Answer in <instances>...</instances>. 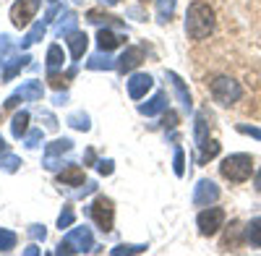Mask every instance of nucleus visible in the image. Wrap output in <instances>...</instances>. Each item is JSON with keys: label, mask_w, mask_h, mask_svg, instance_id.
Listing matches in <instances>:
<instances>
[{"label": "nucleus", "mask_w": 261, "mask_h": 256, "mask_svg": "<svg viewBox=\"0 0 261 256\" xmlns=\"http://www.w3.org/2000/svg\"><path fill=\"white\" fill-rule=\"evenodd\" d=\"M209 92H212L214 102H220L222 108H230V105H235L238 99L243 97V87H241L235 79H230V76H217V79H212Z\"/></svg>", "instance_id": "3"}, {"label": "nucleus", "mask_w": 261, "mask_h": 256, "mask_svg": "<svg viewBox=\"0 0 261 256\" xmlns=\"http://www.w3.org/2000/svg\"><path fill=\"white\" fill-rule=\"evenodd\" d=\"M58 181H60V186H84L86 173H84V167H79V165H68L65 170H60Z\"/></svg>", "instance_id": "18"}, {"label": "nucleus", "mask_w": 261, "mask_h": 256, "mask_svg": "<svg viewBox=\"0 0 261 256\" xmlns=\"http://www.w3.org/2000/svg\"><path fill=\"white\" fill-rule=\"evenodd\" d=\"M21 167V157L16 155H0V170H6V173H16Z\"/></svg>", "instance_id": "34"}, {"label": "nucleus", "mask_w": 261, "mask_h": 256, "mask_svg": "<svg viewBox=\"0 0 261 256\" xmlns=\"http://www.w3.org/2000/svg\"><path fill=\"white\" fill-rule=\"evenodd\" d=\"M97 170H99V175H113L115 162H113V160H99V162H97Z\"/></svg>", "instance_id": "37"}, {"label": "nucleus", "mask_w": 261, "mask_h": 256, "mask_svg": "<svg viewBox=\"0 0 261 256\" xmlns=\"http://www.w3.org/2000/svg\"><path fill=\"white\" fill-rule=\"evenodd\" d=\"M76 24H79V16L73 11H65L58 21V27H55V34L63 39V37H68L71 32H76Z\"/></svg>", "instance_id": "20"}, {"label": "nucleus", "mask_w": 261, "mask_h": 256, "mask_svg": "<svg viewBox=\"0 0 261 256\" xmlns=\"http://www.w3.org/2000/svg\"><path fill=\"white\" fill-rule=\"evenodd\" d=\"M238 131L246 134V136H253V139H258V141H261V128H256V125H246V123H241V125H238Z\"/></svg>", "instance_id": "38"}, {"label": "nucleus", "mask_w": 261, "mask_h": 256, "mask_svg": "<svg viewBox=\"0 0 261 256\" xmlns=\"http://www.w3.org/2000/svg\"><path fill=\"white\" fill-rule=\"evenodd\" d=\"M42 118H45V123H47V128H58V120L50 115V113H42Z\"/></svg>", "instance_id": "42"}, {"label": "nucleus", "mask_w": 261, "mask_h": 256, "mask_svg": "<svg viewBox=\"0 0 261 256\" xmlns=\"http://www.w3.org/2000/svg\"><path fill=\"white\" fill-rule=\"evenodd\" d=\"M24 253H27V256H37V253H39V248H37V246H29Z\"/></svg>", "instance_id": "45"}, {"label": "nucleus", "mask_w": 261, "mask_h": 256, "mask_svg": "<svg viewBox=\"0 0 261 256\" xmlns=\"http://www.w3.org/2000/svg\"><path fill=\"white\" fill-rule=\"evenodd\" d=\"M220 141H212V139H206L201 146H199V165H206L209 160H214L217 155H220Z\"/></svg>", "instance_id": "26"}, {"label": "nucleus", "mask_w": 261, "mask_h": 256, "mask_svg": "<svg viewBox=\"0 0 261 256\" xmlns=\"http://www.w3.org/2000/svg\"><path fill=\"white\" fill-rule=\"evenodd\" d=\"M11 37H6V34H0V55H3V60H6V53L11 50V42H8Z\"/></svg>", "instance_id": "40"}, {"label": "nucleus", "mask_w": 261, "mask_h": 256, "mask_svg": "<svg viewBox=\"0 0 261 256\" xmlns=\"http://www.w3.org/2000/svg\"><path fill=\"white\" fill-rule=\"evenodd\" d=\"M16 233L13 230H8V227H0V253H8V251H13L16 248Z\"/></svg>", "instance_id": "30"}, {"label": "nucleus", "mask_w": 261, "mask_h": 256, "mask_svg": "<svg viewBox=\"0 0 261 256\" xmlns=\"http://www.w3.org/2000/svg\"><path fill=\"white\" fill-rule=\"evenodd\" d=\"M65 42H68V50H71L73 60H81L86 47H89V37H86L84 32H71L68 37H65Z\"/></svg>", "instance_id": "15"}, {"label": "nucleus", "mask_w": 261, "mask_h": 256, "mask_svg": "<svg viewBox=\"0 0 261 256\" xmlns=\"http://www.w3.org/2000/svg\"><path fill=\"white\" fill-rule=\"evenodd\" d=\"M167 79H170L172 89H175V94H178V102L183 105L186 110H191V108H193V99H191V92H188V87L183 84V79H180L175 71H167Z\"/></svg>", "instance_id": "16"}, {"label": "nucleus", "mask_w": 261, "mask_h": 256, "mask_svg": "<svg viewBox=\"0 0 261 256\" xmlns=\"http://www.w3.org/2000/svg\"><path fill=\"white\" fill-rule=\"evenodd\" d=\"M241 233H243L241 222L232 220V222H230V227H227V233H225V238H222V248H225V251L238 248V243H241Z\"/></svg>", "instance_id": "23"}, {"label": "nucleus", "mask_w": 261, "mask_h": 256, "mask_svg": "<svg viewBox=\"0 0 261 256\" xmlns=\"http://www.w3.org/2000/svg\"><path fill=\"white\" fill-rule=\"evenodd\" d=\"M27 131H29V113H27V110H21V113L13 115L11 134H13L16 139H21V136H27Z\"/></svg>", "instance_id": "27"}, {"label": "nucleus", "mask_w": 261, "mask_h": 256, "mask_svg": "<svg viewBox=\"0 0 261 256\" xmlns=\"http://www.w3.org/2000/svg\"><path fill=\"white\" fill-rule=\"evenodd\" d=\"M0 155H6V139L0 136Z\"/></svg>", "instance_id": "47"}, {"label": "nucleus", "mask_w": 261, "mask_h": 256, "mask_svg": "<svg viewBox=\"0 0 261 256\" xmlns=\"http://www.w3.org/2000/svg\"><path fill=\"white\" fill-rule=\"evenodd\" d=\"M253 183H256V191H261V167H258V173H256V181H253Z\"/></svg>", "instance_id": "46"}, {"label": "nucleus", "mask_w": 261, "mask_h": 256, "mask_svg": "<svg viewBox=\"0 0 261 256\" xmlns=\"http://www.w3.org/2000/svg\"><path fill=\"white\" fill-rule=\"evenodd\" d=\"M89 215L92 220L97 222V227L102 233H110L113 230V222H115V207H113V199L107 196H97L89 207Z\"/></svg>", "instance_id": "5"}, {"label": "nucleus", "mask_w": 261, "mask_h": 256, "mask_svg": "<svg viewBox=\"0 0 261 256\" xmlns=\"http://www.w3.org/2000/svg\"><path fill=\"white\" fill-rule=\"evenodd\" d=\"M243 241L251 243L253 248H261V217H253V220L243 227Z\"/></svg>", "instance_id": "22"}, {"label": "nucleus", "mask_w": 261, "mask_h": 256, "mask_svg": "<svg viewBox=\"0 0 261 256\" xmlns=\"http://www.w3.org/2000/svg\"><path fill=\"white\" fill-rule=\"evenodd\" d=\"M65 99H68V94L63 92V94H55V99H53V102H55V105H65Z\"/></svg>", "instance_id": "44"}, {"label": "nucleus", "mask_w": 261, "mask_h": 256, "mask_svg": "<svg viewBox=\"0 0 261 256\" xmlns=\"http://www.w3.org/2000/svg\"><path fill=\"white\" fill-rule=\"evenodd\" d=\"M165 110H167V94L165 92H157L151 99H146L144 105H139V113L146 115V118H154V115H160Z\"/></svg>", "instance_id": "14"}, {"label": "nucleus", "mask_w": 261, "mask_h": 256, "mask_svg": "<svg viewBox=\"0 0 261 256\" xmlns=\"http://www.w3.org/2000/svg\"><path fill=\"white\" fill-rule=\"evenodd\" d=\"M73 3H84V0H73Z\"/></svg>", "instance_id": "49"}, {"label": "nucleus", "mask_w": 261, "mask_h": 256, "mask_svg": "<svg viewBox=\"0 0 261 256\" xmlns=\"http://www.w3.org/2000/svg\"><path fill=\"white\" fill-rule=\"evenodd\" d=\"M144 63V47H125V53L118 58V71L120 73H130L134 68H139Z\"/></svg>", "instance_id": "12"}, {"label": "nucleus", "mask_w": 261, "mask_h": 256, "mask_svg": "<svg viewBox=\"0 0 261 256\" xmlns=\"http://www.w3.org/2000/svg\"><path fill=\"white\" fill-rule=\"evenodd\" d=\"M39 141H42V128H32V131L27 134V139H24V144H27L29 149H37Z\"/></svg>", "instance_id": "36"}, {"label": "nucleus", "mask_w": 261, "mask_h": 256, "mask_svg": "<svg viewBox=\"0 0 261 256\" xmlns=\"http://www.w3.org/2000/svg\"><path fill=\"white\" fill-rule=\"evenodd\" d=\"M196 225H199V233H201V236H206V238L214 236V233H220V227L225 225V209L209 204L204 212H199Z\"/></svg>", "instance_id": "6"}, {"label": "nucleus", "mask_w": 261, "mask_h": 256, "mask_svg": "<svg viewBox=\"0 0 261 256\" xmlns=\"http://www.w3.org/2000/svg\"><path fill=\"white\" fill-rule=\"evenodd\" d=\"M220 173L230 183H246L253 173V160H251V155H230L222 160Z\"/></svg>", "instance_id": "2"}, {"label": "nucleus", "mask_w": 261, "mask_h": 256, "mask_svg": "<svg viewBox=\"0 0 261 256\" xmlns=\"http://www.w3.org/2000/svg\"><path fill=\"white\" fill-rule=\"evenodd\" d=\"M37 8H39V0H16L11 8V24L16 29H27L32 18L37 16Z\"/></svg>", "instance_id": "8"}, {"label": "nucleus", "mask_w": 261, "mask_h": 256, "mask_svg": "<svg viewBox=\"0 0 261 256\" xmlns=\"http://www.w3.org/2000/svg\"><path fill=\"white\" fill-rule=\"evenodd\" d=\"M212 32H214V11L204 0H193L186 11V34L196 42H201Z\"/></svg>", "instance_id": "1"}, {"label": "nucleus", "mask_w": 261, "mask_h": 256, "mask_svg": "<svg viewBox=\"0 0 261 256\" xmlns=\"http://www.w3.org/2000/svg\"><path fill=\"white\" fill-rule=\"evenodd\" d=\"M154 87V79H151L149 73H134L128 79V94H130V99H141V97H146V92Z\"/></svg>", "instance_id": "13"}, {"label": "nucleus", "mask_w": 261, "mask_h": 256, "mask_svg": "<svg viewBox=\"0 0 261 256\" xmlns=\"http://www.w3.org/2000/svg\"><path fill=\"white\" fill-rule=\"evenodd\" d=\"M55 13H58V8L53 6V8L47 11V16H45V18H39V21H37V24H34L32 29H29V34H27L24 39H21V47H24V50H27V47H32V45H37V42H39L42 37H45V32H47V24H50V21H53V16H55Z\"/></svg>", "instance_id": "11"}, {"label": "nucleus", "mask_w": 261, "mask_h": 256, "mask_svg": "<svg viewBox=\"0 0 261 256\" xmlns=\"http://www.w3.org/2000/svg\"><path fill=\"white\" fill-rule=\"evenodd\" d=\"M84 162H86V165H92V162H94V149H86V155H84Z\"/></svg>", "instance_id": "43"}, {"label": "nucleus", "mask_w": 261, "mask_h": 256, "mask_svg": "<svg viewBox=\"0 0 261 256\" xmlns=\"http://www.w3.org/2000/svg\"><path fill=\"white\" fill-rule=\"evenodd\" d=\"M102 3H107V6H115V3H120V0H102Z\"/></svg>", "instance_id": "48"}, {"label": "nucleus", "mask_w": 261, "mask_h": 256, "mask_svg": "<svg viewBox=\"0 0 261 256\" xmlns=\"http://www.w3.org/2000/svg\"><path fill=\"white\" fill-rule=\"evenodd\" d=\"M123 42H125V39H123L120 34H115L113 29H107V27H105V29H99V34H97V47H99L102 53H110V50L120 47Z\"/></svg>", "instance_id": "17"}, {"label": "nucleus", "mask_w": 261, "mask_h": 256, "mask_svg": "<svg viewBox=\"0 0 261 256\" xmlns=\"http://www.w3.org/2000/svg\"><path fill=\"white\" fill-rule=\"evenodd\" d=\"M50 3H58V0H50Z\"/></svg>", "instance_id": "50"}, {"label": "nucleus", "mask_w": 261, "mask_h": 256, "mask_svg": "<svg viewBox=\"0 0 261 256\" xmlns=\"http://www.w3.org/2000/svg\"><path fill=\"white\" fill-rule=\"evenodd\" d=\"M73 220H76L73 207L65 204V207H63V212H60V217H58V227H60V230H68V227L73 225Z\"/></svg>", "instance_id": "33"}, {"label": "nucleus", "mask_w": 261, "mask_h": 256, "mask_svg": "<svg viewBox=\"0 0 261 256\" xmlns=\"http://www.w3.org/2000/svg\"><path fill=\"white\" fill-rule=\"evenodd\" d=\"M172 170H175V175L183 178L186 175V155H183V149L175 146V160H172Z\"/></svg>", "instance_id": "35"}, {"label": "nucleus", "mask_w": 261, "mask_h": 256, "mask_svg": "<svg viewBox=\"0 0 261 256\" xmlns=\"http://www.w3.org/2000/svg\"><path fill=\"white\" fill-rule=\"evenodd\" d=\"M29 236H32L34 241H45V238H47V230H45V225H32V227H29Z\"/></svg>", "instance_id": "39"}, {"label": "nucleus", "mask_w": 261, "mask_h": 256, "mask_svg": "<svg viewBox=\"0 0 261 256\" xmlns=\"http://www.w3.org/2000/svg\"><path fill=\"white\" fill-rule=\"evenodd\" d=\"M29 60H32L29 55H16V58L3 60V66H6V68H3V81H11L21 68H27V66H29Z\"/></svg>", "instance_id": "19"}, {"label": "nucleus", "mask_w": 261, "mask_h": 256, "mask_svg": "<svg viewBox=\"0 0 261 256\" xmlns=\"http://www.w3.org/2000/svg\"><path fill=\"white\" fill-rule=\"evenodd\" d=\"M65 123H68L71 128H76V131H89V128H92V120H89L86 113H73V115H68Z\"/></svg>", "instance_id": "31"}, {"label": "nucleus", "mask_w": 261, "mask_h": 256, "mask_svg": "<svg viewBox=\"0 0 261 256\" xmlns=\"http://www.w3.org/2000/svg\"><path fill=\"white\" fill-rule=\"evenodd\" d=\"M217 199H220V186H217L214 181L201 178L199 183H196V188H193V204L196 207H209Z\"/></svg>", "instance_id": "9"}, {"label": "nucleus", "mask_w": 261, "mask_h": 256, "mask_svg": "<svg viewBox=\"0 0 261 256\" xmlns=\"http://www.w3.org/2000/svg\"><path fill=\"white\" fill-rule=\"evenodd\" d=\"M86 68L89 71H113V68H118V60H113L110 55H94V58H89L86 60Z\"/></svg>", "instance_id": "24"}, {"label": "nucleus", "mask_w": 261, "mask_h": 256, "mask_svg": "<svg viewBox=\"0 0 261 256\" xmlns=\"http://www.w3.org/2000/svg\"><path fill=\"white\" fill-rule=\"evenodd\" d=\"M175 123H178V115L172 113V110H165V128H167V125L172 128V125H175Z\"/></svg>", "instance_id": "41"}, {"label": "nucleus", "mask_w": 261, "mask_h": 256, "mask_svg": "<svg viewBox=\"0 0 261 256\" xmlns=\"http://www.w3.org/2000/svg\"><path fill=\"white\" fill-rule=\"evenodd\" d=\"M206 139H209V115L199 113L196 115V123H193V141H196V146H201Z\"/></svg>", "instance_id": "21"}, {"label": "nucleus", "mask_w": 261, "mask_h": 256, "mask_svg": "<svg viewBox=\"0 0 261 256\" xmlns=\"http://www.w3.org/2000/svg\"><path fill=\"white\" fill-rule=\"evenodd\" d=\"M73 149V141L71 139H55L53 144H47L45 146V165L47 170H58L60 167V162H58V155H65V152H71Z\"/></svg>", "instance_id": "10"}, {"label": "nucleus", "mask_w": 261, "mask_h": 256, "mask_svg": "<svg viewBox=\"0 0 261 256\" xmlns=\"http://www.w3.org/2000/svg\"><path fill=\"white\" fill-rule=\"evenodd\" d=\"M63 63H65V53L60 45H50L47 47V71L50 73H58L63 68Z\"/></svg>", "instance_id": "25"}, {"label": "nucleus", "mask_w": 261, "mask_h": 256, "mask_svg": "<svg viewBox=\"0 0 261 256\" xmlns=\"http://www.w3.org/2000/svg\"><path fill=\"white\" fill-rule=\"evenodd\" d=\"M97 246H94V238H92V230L89 227H73V230H68V236L63 238V243L58 246V251L55 253H89V251H94Z\"/></svg>", "instance_id": "4"}, {"label": "nucleus", "mask_w": 261, "mask_h": 256, "mask_svg": "<svg viewBox=\"0 0 261 256\" xmlns=\"http://www.w3.org/2000/svg\"><path fill=\"white\" fill-rule=\"evenodd\" d=\"M175 6H178V0H157V21L160 24H167V21L172 18Z\"/></svg>", "instance_id": "28"}, {"label": "nucleus", "mask_w": 261, "mask_h": 256, "mask_svg": "<svg viewBox=\"0 0 261 256\" xmlns=\"http://www.w3.org/2000/svg\"><path fill=\"white\" fill-rule=\"evenodd\" d=\"M144 251H146V243H120L110 253L113 256H125V253H144Z\"/></svg>", "instance_id": "32"}, {"label": "nucleus", "mask_w": 261, "mask_h": 256, "mask_svg": "<svg viewBox=\"0 0 261 256\" xmlns=\"http://www.w3.org/2000/svg\"><path fill=\"white\" fill-rule=\"evenodd\" d=\"M86 21H92V24H118V27H123V21H118V16H110V13H102V11H97V8H92L89 13H86Z\"/></svg>", "instance_id": "29"}, {"label": "nucleus", "mask_w": 261, "mask_h": 256, "mask_svg": "<svg viewBox=\"0 0 261 256\" xmlns=\"http://www.w3.org/2000/svg\"><path fill=\"white\" fill-rule=\"evenodd\" d=\"M42 94H45V87H42V81H24L21 87L6 99V110L16 108L18 102H39Z\"/></svg>", "instance_id": "7"}]
</instances>
